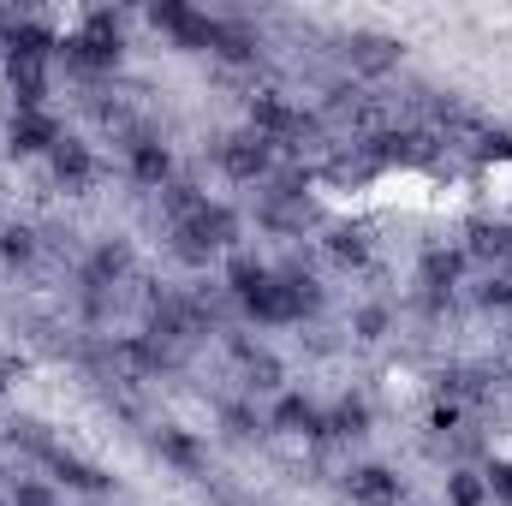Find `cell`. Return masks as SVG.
Returning <instances> with one entry per match:
<instances>
[{
    "label": "cell",
    "instance_id": "cell-15",
    "mask_svg": "<svg viewBox=\"0 0 512 506\" xmlns=\"http://www.w3.org/2000/svg\"><path fill=\"white\" fill-rule=\"evenodd\" d=\"M126 268H131L126 245H102V251H96V262H90V286H114Z\"/></svg>",
    "mask_w": 512,
    "mask_h": 506
},
{
    "label": "cell",
    "instance_id": "cell-22",
    "mask_svg": "<svg viewBox=\"0 0 512 506\" xmlns=\"http://www.w3.org/2000/svg\"><path fill=\"white\" fill-rule=\"evenodd\" d=\"M453 506H483V483L477 477H453Z\"/></svg>",
    "mask_w": 512,
    "mask_h": 506
},
{
    "label": "cell",
    "instance_id": "cell-4",
    "mask_svg": "<svg viewBox=\"0 0 512 506\" xmlns=\"http://www.w3.org/2000/svg\"><path fill=\"white\" fill-rule=\"evenodd\" d=\"M251 126H256V137H286V143L316 137V120H310V114H298V108H286V102H274V96H256L251 102Z\"/></svg>",
    "mask_w": 512,
    "mask_h": 506
},
{
    "label": "cell",
    "instance_id": "cell-9",
    "mask_svg": "<svg viewBox=\"0 0 512 506\" xmlns=\"http://www.w3.org/2000/svg\"><path fill=\"white\" fill-rule=\"evenodd\" d=\"M12 149H18V155H42V149L54 155V149H60V131H54L48 114H18V120H12Z\"/></svg>",
    "mask_w": 512,
    "mask_h": 506
},
{
    "label": "cell",
    "instance_id": "cell-6",
    "mask_svg": "<svg viewBox=\"0 0 512 506\" xmlns=\"http://www.w3.org/2000/svg\"><path fill=\"white\" fill-rule=\"evenodd\" d=\"M6 78H12L18 114H42V96H48V72H42V54H12V60H6Z\"/></svg>",
    "mask_w": 512,
    "mask_h": 506
},
{
    "label": "cell",
    "instance_id": "cell-23",
    "mask_svg": "<svg viewBox=\"0 0 512 506\" xmlns=\"http://www.w3.org/2000/svg\"><path fill=\"white\" fill-rule=\"evenodd\" d=\"M0 251L12 256V262H24V256H30V233H18V227H12V233H0Z\"/></svg>",
    "mask_w": 512,
    "mask_h": 506
},
{
    "label": "cell",
    "instance_id": "cell-13",
    "mask_svg": "<svg viewBox=\"0 0 512 506\" xmlns=\"http://www.w3.org/2000/svg\"><path fill=\"white\" fill-rule=\"evenodd\" d=\"M131 173H137L143 185H161V179L173 173V155H167L161 143H131Z\"/></svg>",
    "mask_w": 512,
    "mask_h": 506
},
{
    "label": "cell",
    "instance_id": "cell-11",
    "mask_svg": "<svg viewBox=\"0 0 512 506\" xmlns=\"http://www.w3.org/2000/svg\"><path fill=\"white\" fill-rule=\"evenodd\" d=\"M274 429H286V435H328V417L310 399H280L274 405Z\"/></svg>",
    "mask_w": 512,
    "mask_h": 506
},
{
    "label": "cell",
    "instance_id": "cell-17",
    "mask_svg": "<svg viewBox=\"0 0 512 506\" xmlns=\"http://www.w3.org/2000/svg\"><path fill=\"white\" fill-rule=\"evenodd\" d=\"M423 280H429L435 292H441V286H453V280H459V256H453V251H429V256H423Z\"/></svg>",
    "mask_w": 512,
    "mask_h": 506
},
{
    "label": "cell",
    "instance_id": "cell-10",
    "mask_svg": "<svg viewBox=\"0 0 512 506\" xmlns=\"http://www.w3.org/2000/svg\"><path fill=\"white\" fill-rule=\"evenodd\" d=\"M352 495L364 506H399V477L382 465H364V471H352Z\"/></svg>",
    "mask_w": 512,
    "mask_h": 506
},
{
    "label": "cell",
    "instance_id": "cell-27",
    "mask_svg": "<svg viewBox=\"0 0 512 506\" xmlns=\"http://www.w3.org/2000/svg\"><path fill=\"white\" fill-rule=\"evenodd\" d=\"M358 328H364V334H382L387 316H382V310H364V316H358Z\"/></svg>",
    "mask_w": 512,
    "mask_h": 506
},
{
    "label": "cell",
    "instance_id": "cell-3",
    "mask_svg": "<svg viewBox=\"0 0 512 506\" xmlns=\"http://www.w3.org/2000/svg\"><path fill=\"white\" fill-rule=\"evenodd\" d=\"M66 60H72L78 72H108V66L120 60V24H114V12H90L84 36L66 42Z\"/></svg>",
    "mask_w": 512,
    "mask_h": 506
},
{
    "label": "cell",
    "instance_id": "cell-1",
    "mask_svg": "<svg viewBox=\"0 0 512 506\" xmlns=\"http://www.w3.org/2000/svg\"><path fill=\"white\" fill-rule=\"evenodd\" d=\"M316 304H322V292H316V280H304V274H268L251 298H245V310H251L256 322H298V316L316 310Z\"/></svg>",
    "mask_w": 512,
    "mask_h": 506
},
{
    "label": "cell",
    "instance_id": "cell-7",
    "mask_svg": "<svg viewBox=\"0 0 512 506\" xmlns=\"http://www.w3.org/2000/svg\"><path fill=\"white\" fill-rule=\"evenodd\" d=\"M221 167H227L233 179H262V173H268V137H256V131L227 137V143H221Z\"/></svg>",
    "mask_w": 512,
    "mask_h": 506
},
{
    "label": "cell",
    "instance_id": "cell-2",
    "mask_svg": "<svg viewBox=\"0 0 512 506\" xmlns=\"http://www.w3.org/2000/svg\"><path fill=\"white\" fill-rule=\"evenodd\" d=\"M233 233H239L233 209H221V203H203L197 215H185V221H179V256H185V262H203L209 251L233 245Z\"/></svg>",
    "mask_w": 512,
    "mask_h": 506
},
{
    "label": "cell",
    "instance_id": "cell-18",
    "mask_svg": "<svg viewBox=\"0 0 512 506\" xmlns=\"http://www.w3.org/2000/svg\"><path fill=\"white\" fill-rule=\"evenodd\" d=\"M239 358H245V376H251V387H274V381H280V364H274L268 352H251V346H239Z\"/></svg>",
    "mask_w": 512,
    "mask_h": 506
},
{
    "label": "cell",
    "instance_id": "cell-5",
    "mask_svg": "<svg viewBox=\"0 0 512 506\" xmlns=\"http://www.w3.org/2000/svg\"><path fill=\"white\" fill-rule=\"evenodd\" d=\"M149 18H155L161 30H173L185 48H215V42H221V24H215V18H203V12H191V6H179V0H161Z\"/></svg>",
    "mask_w": 512,
    "mask_h": 506
},
{
    "label": "cell",
    "instance_id": "cell-16",
    "mask_svg": "<svg viewBox=\"0 0 512 506\" xmlns=\"http://www.w3.org/2000/svg\"><path fill=\"white\" fill-rule=\"evenodd\" d=\"M370 429V405L364 399H346V405H334V417H328V435H364Z\"/></svg>",
    "mask_w": 512,
    "mask_h": 506
},
{
    "label": "cell",
    "instance_id": "cell-21",
    "mask_svg": "<svg viewBox=\"0 0 512 506\" xmlns=\"http://www.w3.org/2000/svg\"><path fill=\"white\" fill-rule=\"evenodd\" d=\"M334 256H340V262H364V239H358V233H346V227H340V233H334Z\"/></svg>",
    "mask_w": 512,
    "mask_h": 506
},
{
    "label": "cell",
    "instance_id": "cell-24",
    "mask_svg": "<svg viewBox=\"0 0 512 506\" xmlns=\"http://www.w3.org/2000/svg\"><path fill=\"white\" fill-rule=\"evenodd\" d=\"M477 298H483V304H512V280H489Z\"/></svg>",
    "mask_w": 512,
    "mask_h": 506
},
{
    "label": "cell",
    "instance_id": "cell-26",
    "mask_svg": "<svg viewBox=\"0 0 512 506\" xmlns=\"http://www.w3.org/2000/svg\"><path fill=\"white\" fill-rule=\"evenodd\" d=\"M12 506H54V501H48V495H42L36 483H24V489H18V501H12Z\"/></svg>",
    "mask_w": 512,
    "mask_h": 506
},
{
    "label": "cell",
    "instance_id": "cell-19",
    "mask_svg": "<svg viewBox=\"0 0 512 506\" xmlns=\"http://www.w3.org/2000/svg\"><path fill=\"white\" fill-rule=\"evenodd\" d=\"M262 280H268V268H262V262H251V256H239V262H233V292H239V298H251Z\"/></svg>",
    "mask_w": 512,
    "mask_h": 506
},
{
    "label": "cell",
    "instance_id": "cell-25",
    "mask_svg": "<svg viewBox=\"0 0 512 506\" xmlns=\"http://www.w3.org/2000/svg\"><path fill=\"white\" fill-rule=\"evenodd\" d=\"M489 489H495L501 501H512V465H495V471H489Z\"/></svg>",
    "mask_w": 512,
    "mask_h": 506
},
{
    "label": "cell",
    "instance_id": "cell-20",
    "mask_svg": "<svg viewBox=\"0 0 512 506\" xmlns=\"http://www.w3.org/2000/svg\"><path fill=\"white\" fill-rule=\"evenodd\" d=\"M161 453H167L173 465H185V471H197V447H191V441H185L179 429H167V435H161Z\"/></svg>",
    "mask_w": 512,
    "mask_h": 506
},
{
    "label": "cell",
    "instance_id": "cell-8",
    "mask_svg": "<svg viewBox=\"0 0 512 506\" xmlns=\"http://www.w3.org/2000/svg\"><path fill=\"white\" fill-rule=\"evenodd\" d=\"M54 179H60L66 191H84V185L96 179L90 149H84V143H72V137H60V149H54Z\"/></svg>",
    "mask_w": 512,
    "mask_h": 506
},
{
    "label": "cell",
    "instance_id": "cell-12",
    "mask_svg": "<svg viewBox=\"0 0 512 506\" xmlns=\"http://www.w3.org/2000/svg\"><path fill=\"white\" fill-rule=\"evenodd\" d=\"M346 54H352L364 72H387V66L399 60V42H393V36H352Z\"/></svg>",
    "mask_w": 512,
    "mask_h": 506
},
{
    "label": "cell",
    "instance_id": "cell-14",
    "mask_svg": "<svg viewBox=\"0 0 512 506\" xmlns=\"http://www.w3.org/2000/svg\"><path fill=\"white\" fill-rule=\"evenodd\" d=\"M42 453H48V465H54L72 489H102V483H108L102 471H90V465H84V459H72V453H54V447H42Z\"/></svg>",
    "mask_w": 512,
    "mask_h": 506
}]
</instances>
